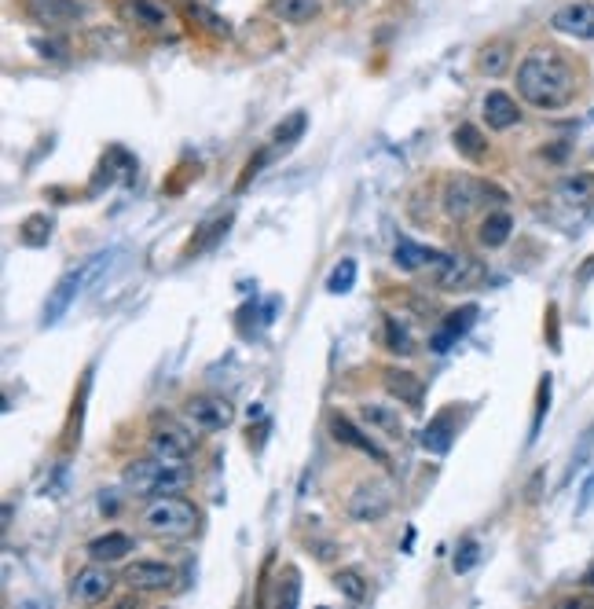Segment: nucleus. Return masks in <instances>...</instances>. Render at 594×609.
<instances>
[{"instance_id":"f257e3e1","label":"nucleus","mask_w":594,"mask_h":609,"mask_svg":"<svg viewBox=\"0 0 594 609\" xmlns=\"http://www.w3.org/2000/svg\"><path fill=\"white\" fill-rule=\"evenodd\" d=\"M517 96L536 111H561L580 96V63L561 48L539 45L517 63Z\"/></svg>"},{"instance_id":"f03ea898","label":"nucleus","mask_w":594,"mask_h":609,"mask_svg":"<svg viewBox=\"0 0 594 609\" xmlns=\"http://www.w3.org/2000/svg\"><path fill=\"white\" fill-rule=\"evenodd\" d=\"M140 532L151 540H191L198 532V507L184 496H154L147 507L140 510Z\"/></svg>"},{"instance_id":"7ed1b4c3","label":"nucleus","mask_w":594,"mask_h":609,"mask_svg":"<svg viewBox=\"0 0 594 609\" xmlns=\"http://www.w3.org/2000/svg\"><path fill=\"white\" fill-rule=\"evenodd\" d=\"M125 488L132 496L154 499V496H173L191 481V470L187 463H176V459H162V455H151V459H136V463L125 466L121 474Z\"/></svg>"},{"instance_id":"20e7f679","label":"nucleus","mask_w":594,"mask_h":609,"mask_svg":"<svg viewBox=\"0 0 594 609\" xmlns=\"http://www.w3.org/2000/svg\"><path fill=\"white\" fill-rule=\"evenodd\" d=\"M488 202H506V195L488 180H477L470 173H455V177L444 180V191H440V206H444V217L451 224H466L473 213H481Z\"/></svg>"},{"instance_id":"39448f33","label":"nucleus","mask_w":594,"mask_h":609,"mask_svg":"<svg viewBox=\"0 0 594 609\" xmlns=\"http://www.w3.org/2000/svg\"><path fill=\"white\" fill-rule=\"evenodd\" d=\"M429 279H433L437 290H448V294L459 290L462 294V290L481 287L484 279H488V268H484V261H477L470 254H437V261L429 265Z\"/></svg>"},{"instance_id":"423d86ee","label":"nucleus","mask_w":594,"mask_h":609,"mask_svg":"<svg viewBox=\"0 0 594 609\" xmlns=\"http://www.w3.org/2000/svg\"><path fill=\"white\" fill-rule=\"evenodd\" d=\"M114 12L125 26L147 37H173L176 19L162 0H114Z\"/></svg>"},{"instance_id":"0eeeda50","label":"nucleus","mask_w":594,"mask_h":609,"mask_svg":"<svg viewBox=\"0 0 594 609\" xmlns=\"http://www.w3.org/2000/svg\"><path fill=\"white\" fill-rule=\"evenodd\" d=\"M103 257L107 254H99V257H92L88 265H81V268H74V272H66L59 283L52 287V294H48V305H44V327H52V323H59L63 320V312L74 305V298L85 290V283L92 276L99 272V265H103Z\"/></svg>"},{"instance_id":"6e6552de","label":"nucleus","mask_w":594,"mask_h":609,"mask_svg":"<svg viewBox=\"0 0 594 609\" xmlns=\"http://www.w3.org/2000/svg\"><path fill=\"white\" fill-rule=\"evenodd\" d=\"M151 452L162 455V459H176V463H187L195 455V433L184 430L180 422L173 419H158L151 426Z\"/></svg>"},{"instance_id":"1a4fd4ad","label":"nucleus","mask_w":594,"mask_h":609,"mask_svg":"<svg viewBox=\"0 0 594 609\" xmlns=\"http://www.w3.org/2000/svg\"><path fill=\"white\" fill-rule=\"evenodd\" d=\"M187 419L195 422V430L220 433L235 422V404L228 397H213V393H198L187 400Z\"/></svg>"},{"instance_id":"9d476101","label":"nucleus","mask_w":594,"mask_h":609,"mask_svg":"<svg viewBox=\"0 0 594 609\" xmlns=\"http://www.w3.org/2000/svg\"><path fill=\"white\" fill-rule=\"evenodd\" d=\"M110 591H114V573L107 569V562L85 565L70 580V598H74L77 606H96V602L110 598Z\"/></svg>"},{"instance_id":"9b49d317","label":"nucleus","mask_w":594,"mask_h":609,"mask_svg":"<svg viewBox=\"0 0 594 609\" xmlns=\"http://www.w3.org/2000/svg\"><path fill=\"white\" fill-rule=\"evenodd\" d=\"M26 15L44 30H66L85 19V4L81 0H26Z\"/></svg>"},{"instance_id":"f8f14e48","label":"nucleus","mask_w":594,"mask_h":609,"mask_svg":"<svg viewBox=\"0 0 594 609\" xmlns=\"http://www.w3.org/2000/svg\"><path fill=\"white\" fill-rule=\"evenodd\" d=\"M389 507H393L389 488L371 485V481H367V485H360L349 496V503H345V514H349L352 521H360V525H371V521H382L385 514H389Z\"/></svg>"},{"instance_id":"ddd939ff","label":"nucleus","mask_w":594,"mask_h":609,"mask_svg":"<svg viewBox=\"0 0 594 609\" xmlns=\"http://www.w3.org/2000/svg\"><path fill=\"white\" fill-rule=\"evenodd\" d=\"M550 30L576 41H594V0H572L550 15Z\"/></svg>"},{"instance_id":"4468645a","label":"nucleus","mask_w":594,"mask_h":609,"mask_svg":"<svg viewBox=\"0 0 594 609\" xmlns=\"http://www.w3.org/2000/svg\"><path fill=\"white\" fill-rule=\"evenodd\" d=\"M121 580H125L136 595H162V591L173 587L176 573H173V565H165V562H132Z\"/></svg>"},{"instance_id":"2eb2a0df","label":"nucleus","mask_w":594,"mask_h":609,"mask_svg":"<svg viewBox=\"0 0 594 609\" xmlns=\"http://www.w3.org/2000/svg\"><path fill=\"white\" fill-rule=\"evenodd\" d=\"M382 386L385 393L407 408H422V397H426V386H422V378L415 371H404V367H382Z\"/></svg>"},{"instance_id":"dca6fc26","label":"nucleus","mask_w":594,"mask_h":609,"mask_svg":"<svg viewBox=\"0 0 594 609\" xmlns=\"http://www.w3.org/2000/svg\"><path fill=\"white\" fill-rule=\"evenodd\" d=\"M481 114L492 133H506V129H514V125L521 122V107H517V100L510 92H499V89H492L484 96Z\"/></svg>"},{"instance_id":"f3484780","label":"nucleus","mask_w":594,"mask_h":609,"mask_svg":"<svg viewBox=\"0 0 594 609\" xmlns=\"http://www.w3.org/2000/svg\"><path fill=\"white\" fill-rule=\"evenodd\" d=\"M360 422L378 437H389V441H400L404 437V419L393 404H363L360 408Z\"/></svg>"},{"instance_id":"a211bd4d","label":"nucleus","mask_w":594,"mask_h":609,"mask_svg":"<svg viewBox=\"0 0 594 609\" xmlns=\"http://www.w3.org/2000/svg\"><path fill=\"white\" fill-rule=\"evenodd\" d=\"M330 433H334V441H341V444H349V448H356V452H363V455H374L378 463H389V455L378 448V444L367 437V433L360 430V426H352V419H345V415H330Z\"/></svg>"},{"instance_id":"6ab92c4d","label":"nucleus","mask_w":594,"mask_h":609,"mask_svg":"<svg viewBox=\"0 0 594 609\" xmlns=\"http://www.w3.org/2000/svg\"><path fill=\"white\" fill-rule=\"evenodd\" d=\"M136 547L132 543L129 532H103V536H96V540L85 543V554L92 558V562H121V558H129V551Z\"/></svg>"},{"instance_id":"aec40b11","label":"nucleus","mask_w":594,"mask_h":609,"mask_svg":"<svg viewBox=\"0 0 594 609\" xmlns=\"http://www.w3.org/2000/svg\"><path fill=\"white\" fill-rule=\"evenodd\" d=\"M510 235H514V217L506 210L484 213L481 224H477V246L481 250H499V246H506Z\"/></svg>"},{"instance_id":"412c9836","label":"nucleus","mask_w":594,"mask_h":609,"mask_svg":"<svg viewBox=\"0 0 594 609\" xmlns=\"http://www.w3.org/2000/svg\"><path fill=\"white\" fill-rule=\"evenodd\" d=\"M437 261V250H429V246H418L411 239H400L393 250V265L400 272H429V265Z\"/></svg>"},{"instance_id":"4be33fe9","label":"nucleus","mask_w":594,"mask_h":609,"mask_svg":"<svg viewBox=\"0 0 594 609\" xmlns=\"http://www.w3.org/2000/svg\"><path fill=\"white\" fill-rule=\"evenodd\" d=\"M473 320H477V309H473V305H466V309L448 312V320H444V327H440V331L433 334V349H437V353H448L451 342H455L459 334L470 331Z\"/></svg>"},{"instance_id":"5701e85b","label":"nucleus","mask_w":594,"mask_h":609,"mask_svg":"<svg viewBox=\"0 0 594 609\" xmlns=\"http://www.w3.org/2000/svg\"><path fill=\"white\" fill-rule=\"evenodd\" d=\"M268 12H272L279 23L305 26V23H312V19H316L319 0H268Z\"/></svg>"},{"instance_id":"b1692460","label":"nucleus","mask_w":594,"mask_h":609,"mask_svg":"<svg viewBox=\"0 0 594 609\" xmlns=\"http://www.w3.org/2000/svg\"><path fill=\"white\" fill-rule=\"evenodd\" d=\"M451 147L459 151L466 162H484L488 158V140H484V133L477 129V125H459L455 133H451Z\"/></svg>"},{"instance_id":"393cba45","label":"nucleus","mask_w":594,"mask_h":609,"mask_svg":"<svg viewBox=\"0 0 594 609\" xmlns=\"http://www.w3.org/2000/svg\"><path fill=\"white\" fill-rule=\"evenodd\" d=\"M510 59H514L510 41H488V45L477 52V70H481L484 78H499V74H506Z\"/></svg>"},{"instance_id":"a878e982","label":"nucleus","mask_w":594,"mask_h":609,"mask_svg":"<svg viewBox=\"0 0 594 609\" xmlns=\"http://www.w3.org/2000/svg\"><path fill=\"white\" fill-rule=\"evenodd\" d=\"M173 4H176V8H180V15H184V19L198 23V26H202V30H206V34H213V37H228V34H231V26L224 23L220 15L209 12V8H202L198 0H173Z\"/></svg>"},{"instance_id":"bb28decb","label":"nucleus","mask_w":594,"mask_h":609,"mask_svg":"<svg viewBox=\"0 0 594 609\" xmlns=\"http://www.w3.org/2000/svg\"><path fill=\"white\" fill-rule=\"evenodd\" d=\"M451 433H455V411H440L437 419L426 426V433H422V448L426 452H448Z\"/></svg>"},{"instance_id":"cd10ccee","label":"nucleus","mask_w":594,"mask_h":609,"mask_svg":"<svg viewBox=\"0 0 594 609\" xmlns=\"http://www.w3.org/2000/svg\"><path fill=\"white\" fill-rule=\"evenodd\" d=\"M48 235H52V217H44V213H33V217H26V221L19 224L22 246H44Z\"/></svg>"},{"instance_id":"c85d7f7f","label":"nucleus","mask_w":594,"mask_h":609,"mask_svg":"<svg viewBox=\"0 0 594 609\" xmlns=\"http://www.w3.org/2000/svg\"><path fill=\"white\" fill-rule=\"evenodd\" d=\"M385 345H389V353H396V356L415 353L411 334H407V327H400V320H396V316H389V320H385Z\"/></svg>"},{"instance_id":"c756f323","label":"nucleus","mask_w":594,"mask_h":609,"mask_svg":"<svg viewBox=\"0 0 594 609\" xmlns=\"http://www.w3.org/2000/svg\"><path fill=\"white\" fill-rule=\"evenodd\" d=\"M561 199L572 202V206H587V202H594V177H569L561 184Z\"/></svg>"},{"instance_id":"7c9ffc66","label":"nucleus","mask_w":594,"mask_h":609,"mask_svg":"<svg viewBox=\"0 0 594 609\" xmlns=\"http://www.w3.org/2000/svg\"><path fill=\"white\" fill-rule=\"evenodd\" d=\"M334 587H338L349 602H363V598H367V580H363L356 569H341V573H334Z\"/></svg>"},{"instance_id":"2f4dec72","label":"nucleus","mask_w":594,"mask_h":609,"mask_svg":"<svg viewBox=\"0 0 594 609\" xmlns=\"http://www.w3.org/2000/svg\"><path fill=\"white\" fill-rule=\"evenodd\" d=\"M305 125H308V118L301 111L297 114H290L283 125H275V133H272V147H290L294 140H301V133H305Z\"/></svg>"},{"instance_id":"473e14b6","label":"nucleus","mask_w":594,"mask_h":609,"mask_svg":"<svg viewBox=\"0 0 594 609\" xmlns=\"http://www.w3.org/2000/svg\"><path fill=\"white\" fill-rule=\"evenodd\" d=\"M352 283H356V261H352V257H341L327 279V290L330 294H349Z\"/></svg>"},{"instance_id":"72a5a7b5","label":"nucleus","mask_w":594,"mask_h":609,"mask_svg":"<svg viewBox=\"0 0 594 609\" xmlns=\"http://www.w3.org/2000/svg\"><path fill=\"white\" fill-rule=\"evenodd\" d=\"M224 232H228V217H220V221H209V224H206V232H202V235L195 239V243H191V250H187V254H198V250H206V246H209V243H217V239H220Z\"/></svg>"},{"instance_id":"f704fd0d","label":"nucleus","mask_w":594,"mask_h":609,"mask_svg":"<svg viewBox=\"0 0 594 609\" xmlns=\"http://www.w3.org/2000/svg\"><path fill=\"white\" fill-rule=\"evenodd\" d=\"M550 408V375L539 378V397H536V419H532V437L539 433V426H543V415H547Z\"/></svg>"},{"instance_id":"c9c22d12","label":"nucleus","mask_w":594,"mask_h":609,"mask_svg":"<svg viewBox=\"0 0 594 609\" xmlns=\"http://www.w3.org/2000/svg\"><path fill=\"white\" fill-rule=\"evenodd\" d=\"M473 562H477V543L466 540V543H462V551L455 554V573H466Z\"/></svg>"},{"instance_id":"e433bc0d","label":"nucleus","mask_w":594,"mask_h":609,"mask_svg":"<svg viewBox=\"0 0 594 609\" xmlns=\"http://www.w3.org/2000/svg\"><path fill=\"white\" fill-rule=\"evenodd\" d=\"M44 59H63V45H55V41H37Z\"/></svg>"},{"instance_id":"4c0bfd02","label":"nucleus","mask_w":594,"mask_h":609,"mask_svg":"<svg viewBox=\"0 0 594 609\" xmlns=\"http://www.w3.org/2000/svg\"><path fill=\"white\" fill-rule=\"evenodd\" d=\"M576 279H580V283H587V279H594V257H591V261H587V265L580 268V272H576Z\"/></svg>"},{"instance_id":"58836bf2","label":"nucleus","mask_w":594,"mask_h":609,"mask_svg":"<svg viewBox=\"0 0 594 609\" xmlns=\"http://www.w3.org/2000/svg\"><path fill=\"white\" fill-rule=\"evenodd\" d=\"M583 584H587V587H594V569H591V573H587V576H583Z\"/></svg>"}]
</instances>
